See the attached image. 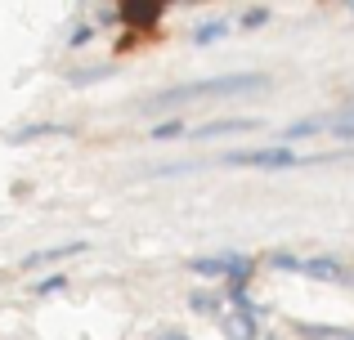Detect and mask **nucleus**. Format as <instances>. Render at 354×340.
I'll return each mask as SVG.
<instances>
[{"instance_id":"obj_17","label":"nucleus","mask_w":354,"mask_h":340,"mask_svg":"<svg viewBox=\"0 0 354 340\" xmlns=\"http://www.w3.org/2000/svg\"><path fill=\"white\" fill-rule=\"evenodd\" d=\"M153 340H189V336H180V332H171V327H166V332H157Z\"/></svg>"},{"instance_id":"obj_4","label":"nucleus","mask_w":354,"mask_h":340,"mask_svg":"<svg viewBox=\"0 0 354 340\" xmlns=\"http://www.w3.org/2000/svg\"><path fill=\"white\" fill-rule=\"evenodd\" d=\"M162 14H166L162 0H121V5H117V18L126 27H139V32L157 27V23H162Z\"/></svg>"},{"instance_id":"obj_13","label":"nucleus","mask_w":354,"mask_h":340,"mask_svg":"<svg viewBox=\"0 0 354 340\" xmlns=\"http://www.w3.org/2000/svg\"><path fill=\"white\" fill-rule=\"evenodd\" d=\"M269 23V9L265 5H251L247 14H242V27H265Z\"/></svg>"},{"instance_id":"obj_7","label":"nucleus","mask_w":354,"mask_h":340,"mask_svg":"<svg viewBox=\"0 0 354 340\" xmlns=\"http://www.w3.org/2000/svg\"><path fill=\"white\" fill-rule=\"evenodd\" d=\"M323 130H332L328 117H305V121H292L283 134H287V139H310V134H323Z\"/></svg>"},{"instance_id":"obj_15","label":"nucleus","mask_w":354,"mask_h":340,"mask_svg":"<svg viewBox=\"0 0 354 340\" xmlns=\"http://www.w3.org/2000/svg\"><path fill=\"white\" fill-rule=\"evenodd\" d=\"M68 287V278H45L41 287H36V296H54V291H63Z\"/></svg>"},{"instance_id":"obj_6","label":"nucleus","mask_w":354,"mask_h":340,"mask_svg":"<svg viewBox=\"0 0 354 340\" xmlns=\"http://www.w3.org/2000/svg\"><path fill=\"white\" fill-rule=\"evenodd\" d=\"M251 126H256L251 117H238V121H211V126H198L193 134H198V139H216V134H238V130H251Z\"/></svg>"},{"instance_id":"obj_12","label":"nucleus","mask_w":354,"mask_h":340,"mask_svg":"<svg viewBox=\"0 0 354 340\" xmlns=\"http://www.w3.org/2000/svg\"><path fill=\"white\" fill-rule=\"evenodd\" d=\"M175 134H184V121H180V117H175V121L153 126V139H175Z\"/></svg>"},{"instance_id":"obj_5","label":"nucleus","mask_w":354,"mask_h":340,"mask_svg":"<svg viewBox=\"0 0 354 340\" xmlns=\"http://www.w3.org/2000/svg\"><path fill=\"white\" fill-rule=\"evenodd\" d=\"M225 336L229 340H256V314H251V309L225 314Z\"/></svg>"},{"instance_id":"obj_1","label":"nucleus","mask_w":354,"mask_h":340,"mask_svg":"<svg viewBox=\"0 0 354 340\" xmlns=\"http://www.w3.org/2000/svg\"><path fill=\"white\" fill-rule=\"evenodd\" d=\"M265 77L260 72H238V77H211V81H189V86H171L157 90L144 108H175V103H193V99H225V94H247V90H260Z\"/></svg>"},{"instance_id":"obj_8","label":"nucleus","mask_w":354,"mask_h":340,"mask_svg":"<svg viewBox=\"0 0 354 340\" xmlns=\"http://www.w3.org/2000/svg\"><path fill=\"white\" fill-rule=\"evenodd\" d=\"M86 251V242H63V246H50V251H32L23 264H50V260H63V255H77Z\"/></svg>"},{"instance_id":"obj_3","label":"nucleus","mask_w":354,"mask_h":340,"mask_svg":"<svg viewBox=\"0 0 354 340\" xmlns=\"http://www.w3.org/2000/svg\"><path fill=\"white\" fill-rule=\"evenodd\" d=\"M229 166H256V170H287L301 161V152L292 148H242V152H225Z\"/></svg>"},{"instance_id":"obj_11","label":"nucleus","mask_w":354,"mask_h":340,"mask_svg":"<svg viewBox=\"0 0 354 340\" xmlns=\"http://www.w3.org/2000/svg\"><path fill=\"white\" fill-rule=\"evenodd\" d=\"M296 332L305 340H332V336H346L341 327H319V323H296Z\"/></svg>"},{"instance_id":"obj_18","label":"nucleus","mask_w":354,"mask_h":340,"mask_svg":"<svg viewBox=\"0 0 354 340\" xmlns=\"http://www.w3.org/2000/svg\"><path fill=\"white\" fill-rule=\"evenodd\" d=\"M346 340H354V332H346Z\"/></svg>"},{"instance_id":"obj_2","label":"nucleus","mask_w":354,"mask_h":340,"mask_svg":"<svg viewBox=\"0 0 354 340\" xmlns=\"http://www.w3.org/2000/svg\"><path fill=\"white\" fill-rule=\"evenodd\" d=\"M269 264H274V269H287V273H305V278H314V282H350L354 278L337 255H310V260H301V255H274Z\"/></svg>"},{"instance_id":"obj_14","label":"nucleus","mask_w":354,"mask_h":340,"mask_svg":"<svg viewBox=\"0 0 354 340\" xmlns=\"http://www.w3.org/2000/svg\"><path fill=\"white\" fill-rule=\"evenodd\" d=\"M90 41H95V27H90V23H81L77 32H72V50H81V45H90Z\"/></svg>"},{"instance_id":"obj_16","label":"nucleus","mask_w":354,"mask_h":340,"mask_svg":"<svg viewBox=\"0 0 354 340\" xmlns=\"http://www.w3.org/2000/svg\"><path fill=\"white\" fill-rule=\"evenodd\" d=\"M332 130H337V139H354V121H332Z\"/></svg>"},{"instance_id":"obj_10","label":"nucleus","mask_w":354,"mask_h":340,"mask_svg":"<svg viewBox=\"0 0 354 340\" xmlns=\"http://www.w3.org/2000/svg\"><path fill=\"white\" fill-rule=\"evenodd\" d=\"M189 309H193V314H220V296H216V291H193Z\"/></svg>"},{"instance_id":"obj_9","label":"nucleus","mask_w":354,"mask_h":340,"mask_svg":"<svg viewBox=\"0 0 354 340\" xmlns=\"http://www.w3.org/2000/svg\"><path fill=\"white\" fill-rule=\"evenodd\" d=\"M225 32H229V23H225V18H211V23H198V32H193V45H211V41H220Z\"/></svg>"},{"instance_id":"obj_19","label":"nucleus","mask_w":354,"mask_h":340,"mask_svg":"<svg viewBox=\"0 0 354 340\" xmlns=\"http://www.w3.org/2000/svg\"><path fill=\"white\" fill-rule=\"evenodd\" d=\"M350 14H354V0H350Z\"/></svg>"}]
</instances>
